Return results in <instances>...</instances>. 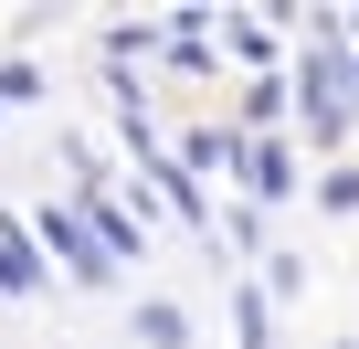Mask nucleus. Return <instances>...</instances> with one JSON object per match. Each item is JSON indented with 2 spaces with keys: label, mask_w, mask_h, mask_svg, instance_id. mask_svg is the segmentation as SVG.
I'll list each match as a JSON object with an SVG mask.
<instances>
[{
  "label": "nucleus",
  "mask_w": 359,
  "mask_h": 349,
  "mask_svg": "<svg viewBox=\"0 0 359 349\" xmlns=\"http://www.w3.org/2000/svg\"><path fill=\"white\" fill-rule=\"evenodd\" d=\"M233 328H243V349H275V328H264V296H254V286H233Z\"/></svg>",
  "instance_id": "obj_7"
},
{
  "label": "nucleus",
  "mask_w": 359,
  "mask_h": 349,
  "mask_svg": "<svg viewBox=\"0 0 359 349\" xmlns=\"http://www.w3.org/2000/svg\"><path fill=\"white\" fill-rule=\"evenodd\" d=\"M0 286H11V296H43V254L22 244V223H11V212H0Z\"/></svg>",
  "instance_id": "obj_4"
},
{
  "label": "nucleus",
  "mask_w": 359,
  "mask_h": 349,
  "mask_svg": "<svg viewBox=\"0 0 359 349\" xmlns=\"http://www.w3.org/2000/svg\"><path fill=\"white\" fill-rule=\"evenodd\" d=\"M137 349H191V307H180V296H137Z\"/></svg>",
  "instance_id": "obj_3"
},
{
  "label": "nucleus",
  "mask_w": 359,
  "mask_h": 349,
  "mask_svg": "<svg viewBox=\"0 0 359 349\" xmlns=\"http://www.w3.org/2000/svg\"><path fill=\"white\" fill-rule=\"evenodd\" d=\"M43 96V64H0V106H32Z\"/></svg>",
  "instance_id": "obj_8"
},
{
  "label": "nucleus",
  "mask_w": 359,
  "mask_h": 349,
  "mask_svg": "<svg viewBox=\"0 0 359 349\" xmlns=\"http://www.w3.org/2000/svg\"><path fill=\"white\" fill-rule=\"evenodd\" d=\"M243 159H254V138H222V127L191 138V169H243Z\"/></svg>",
  "instance_id": "obj_6"
},
{
  "label": "nucleus",
  "mask_w": 359,
  "mask_h": 349,
  "mask_svg": "<svg viewBox=\"0 0 359 349\" xmlns=\"http://www.w3.org/2000/svg\"><path fill=\"white\" fill-rule=\"evenodd\" d=\"M296 74H306V85H296V106H306V127H317V148H327V138L348 127V96H338V64L317 53V64H296Z\"/></svg>",
  "instance_id": "obj_2"
},
{
  "label": "nucleus",
  "mask_w": 359,
  "mask_h": 349,
  "mask_svg": "<svg viewBox=\"0 0 359 349\" xmlns=\"http://www.w3.org/2000/svg\"><path fill=\"white\" fill-rule=\"evenodd\" d=\"M243 191H264V202H285V191H296V159H285L275 138H264V148L243 159Z\"/></svg>",
  "instance_id": "obj_5"
},
{
  "label": "nucleus",
  "mask_w": 359,
  "mask_h": 349,
  "mask_svg": "<svg viewBox=\"0 0 359 349\" xmlns=\"http://www.w3.org/2000/svg\"><path fill=\"white\" fill-rule=\"evenodd\" d=\"M32 244H53V265H64L74 286H106V275H116V254L95 244V223H85V212H64V202H43V212H32Z\"/></svg>",
  "instance_id": "obj_1"
}]
</instances>
